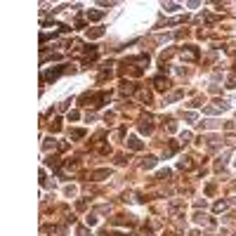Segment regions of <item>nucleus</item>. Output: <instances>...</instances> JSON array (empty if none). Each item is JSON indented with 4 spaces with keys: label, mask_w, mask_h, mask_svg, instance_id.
Segmentation results:
<instances>
[{
    "label": "nucleus",
    "mask_w": 236,
    "mask_h": 236,
    "mask_svg": "<svg viewBox=\"0 0 236 236\" xmlns=\"http://www.w3.org/2000/svg\"><path fill=\"white\" fill-rule=\"evenodd\" d=\"M102 33H104L102 28H95V31H88V36H90V38H99Z\"/></svg>",
    "instance_id": "39448f33"
},
{
    "label": "nucleus",
    "mask_w": 236,
    "mask_h": 236,
    "mask_svg": "<svg viewBox=\"0 0 236 236\" xmlns=\"http://www.w3.org/2000/svg\"><path fill=\"white\" fill-rule=\"evenodd\" d=\"M224 208H227V203H215V210H217V213H220V210H224Z\"/></svg>",
    "instance_id": "423d86ee"
},
{
    "label": "nucleus",
    "mask_w": 236,
    "mask_h": 236,
    "mask_svg": "<svg viewBox=\"0 0 236 236\" xmlns=\"http://www.w3.org/2000/svg\"><path fill=\"white\" fill-rule=\"evenodd\" d=\"M154 85H156V88H158V90H165V88H168V80H165V78H161V76H158V78H156V80H154Z\"/></svg>",
    "instance_id": "f257e3e1"
},
{
    "label": "nucleus",
    "mask_w": 236,
    "mask_h": 236,
    "mask_svg": "<svg viewBox=\"0 0 236 236\" xmlns=\"http://www.w3.org/2000/svg\"><path fill=\"white\" fill-rule=\"evenodd\" d=\"M127 146H130V149H135V151H139V149H142V142H139V139H135V137H132V139L127 142Z\"/></svg>",
    "instance_id": "f03ea898"
},
{
    "label": "nucleus",
    "mask_w": 236,
    "mask_h": 236,
    "mask_svg": "<svg viewBox=\"0 0 236 236\" xmlns=\"http://www.w3.org/2000/svg\"><path fill=\"white\" fill-rule=\"evenodd\" d=\"M78 236H90V231H88V229H83V227H80V229H78Z\"/></svg>",
    "instance_id": "0eeeda50"
},
{
    "label": "nucleus",
    "mask_w": 236,
    "mask_h": 236,
    "mask_svg": "<svg viewBox=\"0 0 236 236\" xmlns=\"http://www.w3.org/2000/svg\"><path fill=\"white\" fill-rule=\"evenodd\" d=\"M104 17V12H90V9H88V19H95V21H97V19H102Z\"/></svg>",
    "instance_id": "7ed1b4c3"
},
{
    "label": "nucleus",
    "mask_w": 236,
    "mask_h": 236,
    "mask_svg": "<svg viewBox=\"0 0 236 236\" xmlns=\"http://www.w3.org/2000/svg\"><path fill=\"white\" fill-rule=\"evenodd\" d=\"M154 165H156V158H151V156H149L144 163H142V168H154Z\"/></svg>",
    "instance_id": "20e7f679"
}]
</instances>
